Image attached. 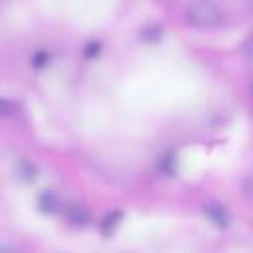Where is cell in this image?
I'll return each instance as SVG.
<instances>
[{"label":"cell","mask_w":253,"mask_h":253,"mask_svg":"<svg viewBox=\"0 0 253 253\" xmlns=\"http://www.w3.org/2000/svg\"><path fill=\"white\" fill-rule=\"evenodd\" d=\"M158 170L164 174H174L176 172V154L174 152H166L160 160H158Z\"/></svg>","instance_id":"obj_7"},{"label":"cell","mask_w":253,"mask_h":253,"mask_svg":"<svg viewBox=\"0 0 253 253\" xmlns=\"http://www.w3.org/2000/svg\"><path fill=\"white\" fill-rule=\"evenodd\" d=\"M14 172H16V178H20L22 182H32V180L36 178L38 168H36V164H32L30 160L20 158L18 164H16V168H14Z\"/></svg>","instance_id":"obj_5"},{"label":"cell","mask_w":253,"mask_h":253,"mask_svg":"<svg viewBox=\"0 0 253 253\" xmlns=\"http://www.w3.org/2000/svg\"><path fill=\"white\" fill-rule=\"evenodd\" d=\"M30 63H32L34 67L42 69V67H45V65L49 63V53H47L45 49H38V51H34V53H32Z\"/></svg>","instance_id":"obj_9"},{"label":"cell","mask_w":253,"mask_h":253,"mask_svg":"<svg viewBox=\"0 0 253 253\" xmlns=\"http://www.w3.org/2000/svg\"><path fill=\"white\" fill-rule=\"evenodd\" d=\"M65 215H67V219H69L71 223H75V225H83V223L89 219V213H87L85 206H83V204H77V202H71V204L65 206Z\"/></svg>","instance_id":"obj_4"},{"label":"cell","mask_w":253,"mask_h":253,"mask_svg":"<svg viewBox=\"0 0 253 253\" xmlns=\"http://www.w3.org/2000/svg\"><path fill=\"white\" fill-rule=\"evenodd\" d=\"M12 111H14V103L4 99V97H0V115H10Z\"/></svg>","instance_id":"obj_11"},{"label":"cell","mask_w":253,"mask_h":253,"mask_svg":"<svg viewBox=\"0 0 253 253\" xmlns=\"http://www.w3.org/2000/svg\"><path fill=\"white\" fill-rule=\"evenodd\" d=\"M140 38H142L144 42H158V40L162 38V26H158V24H150V26H146V28L142 30Z\"/></svg>","instance_id":"obj_8"},{"label":"cell","mask_w":253,"mask_h":253,"mask_svg":"<svg viewBox=\"0 0 253 253\" xmlns=\"http://www.w3.org/2000/svg\"><path fill=\"white\" fill-rule=\"evenodd\" d=\"M0 253H20V251L14 247H0Z\"/></svg>","instance_id":"obj_12"},{"label":"cell","mask_w":253,"mask_h":253,"mask_svg":"<svg viewBox=\"0 0 253 253\" xmlns=\"http://www.w3.org/2000/svg\"><path fill=\"white\" fill-rule=\"evenodd\" d=\"M206 215H208L217 227H227L229 221H231L229 211H227L225 206H221V204H208V206H206Z\"/></svg>","instance_id":"obj_2"},{"label":"cell","mask_w":253,"mask_h":253,"mask_svg":"<svg viewBox=\"0 0 253 253\" xmlns=\"http://www.w3.org/2000/svg\"><path fill=\"white\" fill-rule=\"evenodd\" d=\"M186 20L194 26L210 28L223 20V12L213 2H192L186 6Z\"/></svg>","instance_id":"obj_1"},{"label":"cell","mask_w":253,"mask_h":253,"mask_svg":"<svg viewBox=\"0 0 253 253\" xmlns=\"http://www.w3.org/2000/svg\"><path fill=\"white\" fill-rule=\"evenodd\" d=\"M99 51H101V43H99V42H89V43L85 45V49H83V55H85V57H95Z\"/></svg>","instance_id":"obj_10"},{"label":"cell","mask_w":253,"mask_h":253,"mask_svg":"<svg viewBox=\"0 0 253 253\" xmlns=\"http://www.w3.org/2000/svg\"><path fill=\"white\" fill-rule=\"evenodd\" d=\"M57 208H59V200L51 190H43L38 196V210L42 213H53V211H57Z\"/></svg>","instance_id":"obj_3"},{"label":"cell","mask_w":253,"mask_h":253,"mask_svg":"<svg viewBox=\"0 0 253 253\" xmlns=\"http://www.w3.org/2000/svg\"><path fill=\"white\" fill-rule=\"evenodd\" d=\"M121 219H123V213H121V211H113V213H109V215L103 219V223H101L103 233H105V235H111V233L117 229V225L121 223Z\"/></svg>","instance_id":"obj_6"}]
</instances>
